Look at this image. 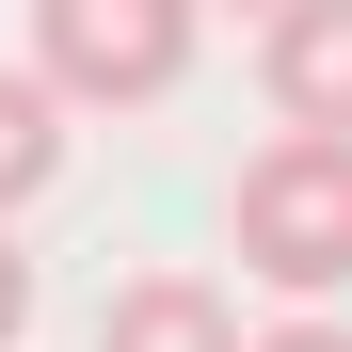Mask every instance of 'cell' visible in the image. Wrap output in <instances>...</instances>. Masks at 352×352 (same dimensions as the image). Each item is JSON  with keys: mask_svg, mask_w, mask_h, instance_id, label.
Returning <instances> with one entry per match:
<instances>
[{"mask_svg": "<svg viewBox=\"0 0 352 352\" xmlns=\"http://www.w3.org/2000/svg\"><path fill=\"white\" fill-rule=\"evenodd\" d=\"M224 241H241V272L288 288V305L352 288V144L336 129H272L241 176H224Z\"/></svg>", "mask_w": 352, "mask_h": 352, "instance_id": "6da1fadb", "label": "cell"}, {"mask_svg": "<svg viewBox=\"0 0 352 352\" xmlns=\"http://www.w3.org/2000/svg\"><path fill=\"white\" fill-rule=\"evenodd\" d=\"M192 32L208 0H32V80L65 112H144L192 80Z\"/></svg>", "mask_w": 352, "mask_h": 352, "instance_id": "7a4b0ae2", "label": "cell"}, {"mask_svg": "<svg viewBox=\"0 0 352 352\" xmlns=\"http://www.w3.org/2000/svg\"><path fill=\"white\" fill-rule=\"evenodd\" d=\"M256 80H272V129H336L352 144V0H272Z\"/></svg>", "mask_w": 352, "mask_h": 352, "instance_id": "3957f363", "label": "cell"}, {"mask_svg": "<svg viewBox=\"0 0 352 352\" xmlns=\"http://www.w3.org/2000/svg\"><path fill=\"white\" fill-rule=\"evenodd\" d=\"M96 352H241V320H224L208 272H129L112 320H96Z\"/></svg>", "mask_w": 352, "mask_h": 352, "instance_id": "277c9868", "label": "cell"}, {"mask_svg": "<svg viewBox=\"0 0 352 352\" xmlns=\"http://www.w3.org/2000/svg\"><path fill=\"white\" fill-rule=\"evenodd\" d=\"M48 176H65V96H48L32 65H0V224H16Z\"/></svg>", "mask_w": 352, "mask_h": 352, "instance_id": "5b68a950", "label": "cell"}, {"mask_svg": "<svg viewBox=\"0 0 352 352\" xmlns=\"http://www.w3.org/2000/svg\"><path fill=\"white\" fill-rule=\"evenodd\" d=\"M241 352H352V320H320V305H305V320H256Z\"/></svg>", "mask_w": 352, "mask_h": 352, "instance_id": "8992f818", "label": "cell"}, {"mask_svg": "<svg viewBox=\"0 0 352 352\" xmlns=\"http://www.w3.org/2000/svg\"><path fill=\"white\" fill-rule=\"evenodd\" d=\"M32 336V256H16V224H0V352Z\"/></svg>", "mask_w": 352, "mask_h": 352, "instance_id": "52a82bcc", "label": "cell"}, {"mask_svg": "<svg viewBox=\"0 0 352 352\" xmlns=\"http://www.w3.org/2000/svg\"><path fill=\"white\" fill-rule=\"evenodd\" d=\"M224 16H272V0H224Z\"/></svg>", "mask_w": 352, "mask_h": 352, "instance_id": "ba28073f", "label": "cell"}]
</instances>
